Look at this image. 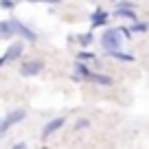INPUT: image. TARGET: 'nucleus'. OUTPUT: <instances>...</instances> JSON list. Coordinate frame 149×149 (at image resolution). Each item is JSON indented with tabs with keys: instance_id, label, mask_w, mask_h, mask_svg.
<instances>
[{
	"instance_id": "obj_4",
	"label": "nucleus",
	"mask_w": 149,
	"mask_h": 149,
	"mask_svg": "<svg viewBox=\"0 0 149 149\" xmlns=\"http://www.w3.org/2000/svg\"><path fill=\"white\" fill-rule=\"evenodd\" d=\"M44 70V61L42 59H29L24 64H20V74L22 77H35Z\"/></svg>"
},
{
	"instance_id": "obj_6",
	"label": "nucleus",
	"mask_w": 149,
	"mask_h": 149,
	"mask_svg": "<svg viewBox=\"0 0 149 149\" xmlns=\"http://www.w3.org/2000/svg\"><path fill=\"white\" fill-rule=\"evenodd\" d=\"M11 26H13V33L15 35H20V37H24V40H29V42H33V40H35V33L31 31V29L29 26H24L22 22H20V20H15V18H11Z\"/></svg>"
},
{
	"instance_id": "obj_15",
	"label": "nucleus",
	"mask_w": 149,
	"mask_h": 149,
	"mask_svg": "<svg viewBox=\"0 0 149 149\" xmlns=\"http://www.w3.org/2000/svg\"><path fill=\"white\" fill-rule=\"evenodd\" d=\"M79 57H81V59H94V55H92V53H79Z\"/></svg>"
},
{
	"instance_id": "obj_3",
	"label": "nucleus",
	"mask_w": 149,
	"mask_h": 149,
	"mask_svg": "<svg viewBox=\"0 0 149 149\" xmlns=\"http://www.w3.org/2000/svg\"><path fill=\"white\" fill-rule=\"evenodd\" d=\"M24 116H26V112H24V110H13V112H9L5 118H0V138H2V134H7L13 125H18Z\"/></svg>"
},
{
	"instance_id": "obj_18",
	"label": "nucleus",
	"mask_w": 149,
	"mask_h": 149,
	"mask_svg": "<svg viewBox=\"0 0 149 149\" xmlns=\"http://www.w3.org/2000/svg\"><path fill=\"white\" fill-rule=\"evenodd\" d=\"M114 2H118V0H114Z\"/></svg>"
},
{
	"instance_id": "obj_8",
	"label": "nucleus",
	"mask_w": 149,
	"mask_h": 149,
	"mask_svg": "<svg viewBox=\"0 0 149 149\" xmlns=\"http://www.w3.org/2000/svg\"><path fill=\"white\" fill-rule=\"evenodd\" d=\"M114 15L136 20V13H134V9H132V2H118V9H116V13H114Z\"/></svg>"
},
{
	"instance_id": "obj_7",
	"label": "nucleus",
	"mask_w": 149,
	"mask_h": 149,
	"mask_svg": "<svg viewBox=\"0 0 149 149\" xmlns=\"http://www.w3.org/2000/svg\"><path fill=\"white\" fill-rule=\"evenodd\" d=\"M64 123H66V116H59V118H53V121H48L46 125H44V130H42V138L46 140L48 136H53L57 130H61V127H64Z\"/></svg>"
},
{
	"instance_id": "obj_13",
	"label": "nucleus",
	"mask_w": 149,
	"mask_h": 149,
	"mask_svg": "<svg viewBox=\"0 0 149 149\" xmlns=\"http://www.w3.org/2000/svg\"><path fill=\"white\" fill-rule=\"evenodd\" d=\"M90 42H92V33H84V35H79V44L86 46V44H90Z\"/></svg>"
},
{
	"instance_id": "obj_5",
	"label": "nucleus",
	"mask_w": 149,
	"mask_h": 149,
	"mask_svg": "<svg viewBox=\"0 0 149 149\" xmlns=\"http://www.w3.org/2000/svg\"><path fill=\"white\" fill-rule=\"evenodd\" d=\"M22 51H24V44H22V42H13L9 48H7V53H5V55L0 57V68H2L5 64H9V61H15V59H20Z\"/></svg>"
},
{
	"instance_id": "obj_17",
	"label": "nucleus",
	"mask_w": 149,
	"mask_h": 149,
	"mask_svg": "<svg viewBox=\"0 0 149 149\" xmlns=\"http://www.w3.org/2000/svg\"><path fill=\"white\" fill-rule=\"evenodd\" d=\"M26 2H59V0H26Z\"/></svg>"
},
{
	"instance_id": "obj_16",
	"label": "nucleus",
	"mask_w": 149,
	"mask_h": 149,
	"mask_svg": "<svg viewBox=\"0 0 149 149\" xmlns=\"http://www.w3.org/2000/svg\"><path fill=\"white\" fill-rule=\"evenodd\" d=\"M0 7H5V9H9V7H11V0H0Z\"/></svg>"
},
{
	"instance_id": "obj_12",
	"label": "nucleus",
	"mask_w": 149,
	"mask_h": 149,
	"mask_svg": "<svg viewBox=\"0 0 149 149\" xmlns=\"http://www.w3.org/2000/svg\"><path fill=\"white\" fill-rule=\"evenodd\" d=\"M149 29V24L147 22H136L134 26H130V31H136V33H145Z\"/></svg>"
},
{
	"instance_id": "obj_9",
	"label": "nucleus",
	"mask_w": 149,
	"mask_h": 149,
	"mask_svg": "<svg viewBox=\"0 0 149 149\" xmlns=\"http://www.w3.org/2000/svg\"><path fill=\"white\" fill-rule=\"evenodd\" d=\"M103 24H107V13L103 9H97L94 13H90V26H103Z\"/></svg>"
},
{
	"instance_id": "obj_1",
	"label": "nucleus",
	"mask_w": 149,
	"mask_h": 149,
	"mask_svg": "<svg viewBox=\"0 0 149 149\" xmlns=\"http://www.w3.org/2000/svg\"><path fill=\"white\" fill-rule=\"evenodd\" d=\"M74 72H77V77H84V79H88L90 84H97V86H112V77H107V74H99V72H92V70H88V66L86 64H74Z\"/></svg>"
},
{
	"instance_id": "obj_14",
	"label": "nucleus",
	"mask_w": 149,
	"mask_h": 149,
	"mask_svg": "<svg viewBox=\"0 0 149 149\" xmlns=\"http://www.w3.org/2000/svg\"><path fill=\"white\" fill-rule=\"evenodd\" d=\"M88 125H90L88 118H81V121H77V125H74V127H77V130H84V127H88Z\"/></svg>"
},
{
	"instance_id": "obj_10",
	"label": "nucleus",
	"mask_w": 149,
	"mask_h": 149,
	"mask_svg": "<svg viewBox=\"0 0 149 149\" xmlns=\"http://www.w3.org/2000/svg\"><path fill=\"white\" fill-rule=\"evenodd\" d=\"M13 33V26H11V20H5V22H0V40H9Z\"/></svg>"
},
{
	"instance_id": "obj_11",
	"label": "nucleus",
	"mask_w": 149,
	"mask_h": 149,
	"mask_svg": "<svg viewBox=\"0 0 149 149\" xmlns=\"http://www.w3.org/2000/svg\"><path fill=\"white\" fill-rule=\"evenodd\" d=\"M110 55H112V57H116V59H121V61H132V59H134L132 55H127V53H121V51H112Z\"/></svg>"
},
{
	"instance_id": "obj_2",
	"label": "nucleus",
	"mask_w": 149,
	"mask_h": 149,
	"mask_svg": "<svg viewBox=\"0 0 149 149\" xmlns=\"http://www.w3.org/2000/svg\"><path fill=\"white\" fill-rule=\"evenodd\" d=\"M101 46L105 48L107 53L118 51V48L123 46V33H121V29H105L103 35H101Z\"/></svg>"
}]
</instances>
